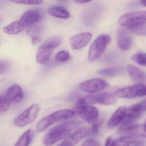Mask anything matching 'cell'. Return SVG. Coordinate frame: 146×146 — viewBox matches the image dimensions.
<instances>
[{"label":"cell","mask_w":146,"mask_h":146,"mask_svg":"<svg viewBox=\"0 0 146 146\" xmlns=\"http://www.w3.org/2000/svg\"><path fill=\"white\" fill-rule=\"evenodd\" d=\"M82 124L80 121L71 120L56 125L50 129L44 136L42 143L46 146L53 145L70 135Z\"/></svg>","instance_id":"cell-1"},{"label":"cell","mask_w":146,"mask_h":146,"mask_svg":"<svg viewBox=\"0 0 146 146\" xmlns=\"http://www.w3.org/2000/svg\"><path fill=\"white\" fill-rule=\"evenodd\" d=\"M74 110L63 109L54 112L49 115L42 118L36 125V129L38 132H42L46 130L53 124L72 117L76 114Z\"/></svg>","instance_id":"cell-2"},{"label":"cell","mask_w":146,"mask_h":146,"mask_svg":"<svg viewBox=\"0 0 146 146\" xmlns=\"http://www.w3.org/2000/svg\"><path fill=\"white\" fill-rule=\"evenodd\" d=\"M62 40L59 36H54L43 42L37 52L36 58L37 63L42 65L46 64L49 61L54 48L60 45Z\"/></svg>","instance_id":"cell-3"},{"label":"cell","mask_w":146,"mask_h":146,"mask_svg":"<svg viewBox=\"0 0 146 146\" xmlns=\"http://www.w3.org/2000/svg\"><path fill=\"white\" fill-rule=\"evenodd\" d=\"M75 112L84 121L92 123L97 119L99 115L98 109L88 105L84 98L78 99L75 106Z\"/></svg>","instance_id":"cell-4"},{"label":"cell","mask_w":146,"mask_h":146,"mask_svg":"<svg viewBox=\"0 0 146 146\" xmlns=\"http://www.w3.org/2000/svg\"><path fill=\"white\" fill-rule=\"evenodd\" d=\"M111 41L109 35H103L97 37L91 44L89 51L88 60L94 62L101 57Z\"/></svg>","instance_id":"cell-5"},{"label":"cell","mask_w":146,"mask_h":146,"mask_svg":"<svg viewBox=\"0 0 146 146\" xmlns=\"http://www.w3.org/2000/svg\"><path fill=\"white\" fill-rule=\"evenodd\" d=\"M40 107L34 104L26 108L13 120V124L18 127H24L34 122L38 116Z\"/></svg>","instance_id":"cell-6"},{"label":"cell","mask_w":146,"mask_h":146,"mask_svg":"<svg viewBox=\"0 0 146 146\" xmlns=\"http://www.w3.org/2000/svg\"><path fill=\"white\" fill-rule=\"evenodd\" d=\"M115 94L119 98L126 99L145 96L146 94V87L142 83L127 86L117 90Z\"/></svg>","instance_id":"cell-7"},{"label":"cell","mask_w":146,"mask_h":146,"mask_svg":"<svg viewBox=\"0 0 146 146\" xmlns=\"http://www.w3.org/2000/svg\"><path fill=\"white\" fill-rule=\"evenodd\" d=\"M146 12L140 11L126 13L120 17L119 23L123 27H133L146 24Z\"/></svg>","instance_id":"cell-8"},{"label":"cell","mask_w":146,"mask_h":146,"mask_svg":"<svg viewBox=\"0 0 146 146\" xmlns=\"http://www.w3.org/2000/svg\"><path fill=\"white\" fill-rule=\"evenodd\" d=\"M145 111L146 102L145 100L126 108L124 118L121 124H126L135 123Z\"/></svg>","instance_id":"cell-9"},{"label":"cell","mask_w":146,"mask_h":146,"mask_svg":"<svg viewBox=\"0 0 146 146\" xmlns=\"http://www.w3.org/2000/svg\"><path fill=\"white\" fill-rule=\"evenodd\" d=\"M120 135L123 136H132L138 137H146V123L142 125L131 123L122 124H121L119 130Z\"/></svg>","instance_id":"cell-10"},{"label":"cell","mask_w":146,"mask_h":146,"mask_svg":"<svg viewBox=\"0 0 146 146\" xmlns=\"http://www.w3.org/2000/svg\"><path fill=\"white\" fill-rule=\"evenodd\" d=\"M84 99L88 103L98 104L104 106L113 105L117 102L115 96L108 92L90 95L86 96Z\"/></svg>","instance_id":"cell-11"},{"label":"cell","mask_w":146,"mask_h":146,"mask_svg":"<svg viewBox=\"0 0 146 146\" xmlns=\"http://www.w3.org/2000/svg\"><path fill=\"white\" fill-rule=\"evenodd\" d=\"M108 84L105 80L94 78L84 81L79 84V88L83 91L90 93H95L107 88Z\"/></svg>","instance_id":"cell-12"},{"label":"cell","mask_w":146,"mask_h":146,"mask_svg":"<svg viewBox=\"0 0 146 146\" xmlns=\"http://www.w3.org/2000/svg\"><path fill=\"white\" fill-rule=\"evenodd\" d=\"M92 135L91 128L87 127H82L75 132L69 135L65 140L63 141L59 146H74L87 136Z\"/></svg>","instance_id":"cell-13"},{"label":"cell","mask_w":146,"mask_h":146,"mask_svg":"<svg viewBox=\"0 0 146 146\" xmlns=\"http://www.w3.org/2000/svg\"><path fill=\"white\" fill-rule=\"evenodd\" d=\"M5 96L11 104H17L23 100L24 94L21 86L19 84H15L7 89Z\"/></svg>","instance_id":"cell-14"},{"label":"cell","mask_w":146,"mask_h":146,"mask_svg":"<svg viewBox=\"0 0 146 146\" xmlns=\"http://www.w3.org/2000/svg\"><path fill=\"white\" fill-rule=\"evenodd\" d=\"M92 35L89 33H84L72 36L70 39L72 48L73 50H78L84 47L91 40Z\"/></svg>","instance_id":"cell-15"},{"label":"cell","mask_w":146,"mask_h":146,"mask_svg":"<svg viewBox=\"0 0 146 146\" xmlns=\"http://www.w3.org/2000/svg\"><path fill=\"white\" fill-rule=\"evenodd\" d=\"M141 138L143 137L124 136L113 141L112 146H143L145 145V142Z\"/></svg>","instance_id":"cell-16"},{"label":"cell","mask_w":146,"mask_h":146,"mask_svg":"<svg viewBox=\"0 0 146 146\" xmlns=\"http://www.w3.org/2000/svg\"><path fill=\"white\" fill-rule=\"evenodd\" d=\"M41 19V15L36 10H30L25 12L21 17L19 22L25 27H29L36 24Z\"/></svg>","instance_id":"cell-17"},{"label":"cell","mask_w":146,"mask_h":146,"mask_svg":"<svg viewBox=\"0 0 146 146\" xmlns=\"http://www.w3.org/2000/svg\"><path fill=\"white\" fill-rule=\"evenodd\" d=\"M117 44L119 48L123 51L129 50L132 44V37L129 32L121 29L117 32Z\"/></svg>","instance_id":"cell-18"},{"label":"cell","mask_w":146,"mask_h":146,"mask_svg":"<svg viewBox=\"0 0 146 146\" xmlns=\"http://www.w3.org/2000/svg\"><path fill=\"white\" fill-rule=\"evenodd\" d=\"M125 109V107L122 106L116 110L113 113L108 122L107 126L108 128L112 129L121 123L124 118Z\"/></svg>","instance_id":"cell-19"},{"label":"cell","mask_w":146,"mask_h":146,"mask_svg":"<svg viewBox=\"0 0 146 146\" xmlns=\"http://www.w3.org/2000/svg\"><path fill=\"white\" fill-rule=\"evenodd\" d=\"M126 70L133 81L139 83L145 82L146 75L143 71L131 65H129L127 66Z\"/></svg>","instance_id":"cell-20"},{"label":"cell","mask_w":146,"mask_h":146,"mask_svg":"<svg viewBox=\"0 0 146 146\" xmlns=\"http://www.w3.org/2000/svg\"><path fill=\"white\" fill-rule=\"evenodd\" d=\"M48 13L50 15L62 19H67L70 17V14L69 12L64 7H55L49 9Z\"/></svg>","instance_id":"cell-21"},{"label":"cell","mask_w":146,"mask_h":146,"mask_svg":"<svg viewBox=\"0 0 146 146\" xmlns=\"http://www.w3.org/2000/svg\"><path fill=\"white\" fill-rule=\"evenodd\" d=\"M25 28L21 24L19 21H16L10 24L3 28V30L7 34L15 35L20 33Z\"/></svg>","instance_id":"cell-22"},{"label":"cell","mask_w":146,"mask_h":146,"mask_svg":"<svg viewBox=\"0 0 146 146\" xmlns=\"http://www.w3.org/2000/svg\"><path fill=\"white\" fill-rule=\"evenodd\" d=\"M34 131L31 129L28 130L24 132L19 138L15 144L16 146H28L31 142L34 137Z\"/></svg>","instance_id":"cell-23"},{"label":"cell","mask_w":146,"mask_h":146,"mask_svg":"<svg viewBox=\"0 0 146 146\" xmlns=\"http://www.w3.org/2000/svg\"><path fill=\"white\" fill-rule=\"evenodd\" d=\"M123 71V69L121 67H112L102 69L98 71L97 73L98 75L111 77L118 76Z\"/></svg>","instance_id":"cell-24"},{"label":"cell","mask_w":146,"mask_h":146,"mask_svg":"<svg viewBox=\"0 0 146 146\" xmlns=\"http://www.w3.org/2000/svg\"><path fill=\"white\" fill-rule=\"evenodd\" d=\"M145 24H146L138 25L128 28L129 30L130 31L134 34L143 36L146 35V29Z\"/></svg>","instance_id":"cell-25"},{"label":"cell","mask_w":146,"mask_h":146,"mask_svg":"<svg viewBox=\"0 0 146 146\" xmlns=\"http://www.w3.org/2000/svg\"><path fill=\"white\" fill-rule=\"evenodd\" d=\"M131 59L142 66H146V56L144 53H139L133 55L131 57Z\"/></svg>","instance_id":"cell-26"},{"label":"cell","mask_w":146,"mask_h":146,"mask_svg":"<svg viewBox=\"0 0 146 146\" xmlns=\"http://www.w3.org/2000/svg\"><path fill=\"white\" fill-rule=\"evenodd\" d=\"M11 103L5 96L0 95V115L6 112L9 109Z\"/></svg>","instance_id":"cell-27"},{"label":"cell","mask_w":146,"mask_h":146,"mask_svg":"<svg viewBox=\"0 0 146 146\" xmlns=\"http://www.w3.org/2000/svg\"><path fill=\"white\" fill-rule=\"evenodd\" d=\"M70 58V53L68 51L63 50L59 52L56 57L55 59L58 62H64L69 60Z\"/></svg>","instance_id":"cell-28"},{"label":"cell","mask_w":146,"mask_h":146,"mask_svg":"<svg viewBox=\"0 0 146 146\" xmlns=\"http://www.w3.org/2000/svg\"><path fill=\"white\" fill-rule=\"evenodd\" d=\"M12 2L18 4L27 5H39L42 3V0H10Z\"/></svg>","instance_id":"cell-29"},{"label":"cell","mask_w":146,"mask_h":146,"mask_svg":"<svg viewBox=\"0 0 146 146\" xmlns=\"http://www.w3.org/2000/svg\"><path fill=\"white\" fill-rule=\"evenodd\" d=\"M102 122V121L101 120L96 119L93 122V124H92V127L91 128L92 135H96L98 133L99 129L101 125Z\"/></svg>","instance_id":"cell-30"},{"label":"cell","mask_w":146,"mask_h":146,"mask_svg":"<svg viewBox=\"0 0 146 146\" xmlns=\"http://www.w3.org/2000/svg\"><path fill=\"white\" fill-rule=\"evenodd\" d=\"M82 146H100V144L96 140L92 138H88L86 139L83 142Z\"/></svg>","instance_id":"cell-31"},{"label":"cell","mask_w":146,"mask_h":146,"mask_svg":"<svg viewBox=\"0 0 146 146\" xmlns=\"http://www.w3.org/2000/svg\"><path fill=\"white\" fill-rule=\"evenodd\" d=\"M9 66L7 63L0 61V74H4L8 70Z\"/></svg>","instance_id":"cell-32"},{"label":"cell","mask_w":146,"mask_h":146,"mask_svg":"<svg viewBox=\"0 0 146 146\" xmlns=\"http://www.w3.org/2000/svg\"><path fill=\"white\" fill-rule=\"evenodd\" d=\"M42 39L40 37L38 36H33L32 37V44L34 45H36L39 44L41 41Z\"/></svg>","instance_id":"cell-33"},{"label":"cell","mask_w":146,"mask_h":146,"mask_svg":"<svg viewBox=\"0 0 146 146\" xmlns=\"http://www.w3.org/2000/svg\"><path fill=\"white\" fill-rule=\"evenodd\" d=\"M113 141V140H112V139L111 137H108L106 141L105 146H112Z\"/></svg>","instance_id":"cell-34"},{"label":"cell","mask_w":146,"mask_h":146,"mask_svg":"<svg viewBox=\"0 0 146 146\" xmlns=\"http://www.w3.org/2000/svg\"><path fill=\"white\" fill-rule=\"evenodd\" d=\"M75 2L79 3H86L90 2L92 0H73Z\"/></svg>","instance_id":"cell-35"},{"label":"cell","mask_w":146,"mask_h":146,"mask_svg":"<svg viewBox=\"0 0 146 146\" xmlns=\"http://www.w3.org/2000/svg\"><path fill=\"white\" fill-rule=\"evenodd\" d=\"M140 3L143 6L146 7V0H140Z\"/></svg>","instance_id":"cell-36"}]
</instances>
